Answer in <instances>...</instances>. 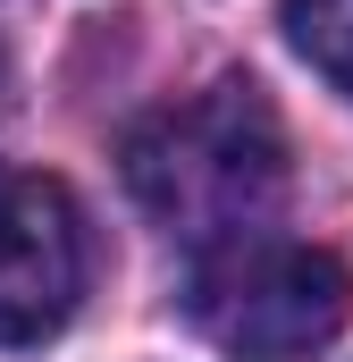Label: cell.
Masks as SVG:
<instances>
[{"mask_svg": "<svg viewBox=\"0 0 353 362\" xmlns=\"http://www.w3.org/2000/svg\"><path fill=\"white\" fill-rule=\"evenodd\" d=\"M118 160H126V194L169 236L210 253L227 236H253L269 202L286 194V127L261 101V85L219 76V85L152 110Z\"/></svg>", "mask_w": 353, "mask_h": 362, "instance_id": "1", "label": "cell"}, {"mask_svg": "<svg viewBox=\"0 0 353 362\" xmlns=\"http://www.w3.org/2000/svg\"><path fill=\"white\" fill-rule=\"evenodd\" d=\"M353 312V270L328 245L303 236H227L193 253L185 270V320L236 362H303L320 354Z\"/></svg>", "mask_w": 353, "mask_h": 362, "instance_id": "2", "label": "cell"}, {"mask_svg": "<svg viewBox=\"0 0 353 362\" xmlns=\"http://www.w3.org/2000/svg\"><path fill=\"white\" fill-rule=\"evenodd\" d=\"M85 295V219L59 177L0 160V346H42Z\"/></svg>", "mask_w": 353, "mask_h": 362, "instance_id": "3", "label": "cell"}, {"mask_svg": "<svg viewBox=\"0 0 353 362\" xmlns=\"http://www.w3.org/2000/svg\"><path fill=\"white\" fill-rule=\"evenodd\" d=\"M277 25L337 93H353V0H277Z\"/></svg>", "mask_w": 353, "mask_h": 362, "instance_id": "4", "label": "cell"}, {"mask_svg": "<svg viewBox=\"0 0 353 362\" xmlns=\"http://www.w3.org/2000/svg\"><path fill=\"white\" fill-rule=\"evenodd\" d=\"M0 93H8V51H0Z\"/></svg>", "mask_w": 353, "mask_h": 362, "instance_id": "5", "label": "cell"}]
</instances>
